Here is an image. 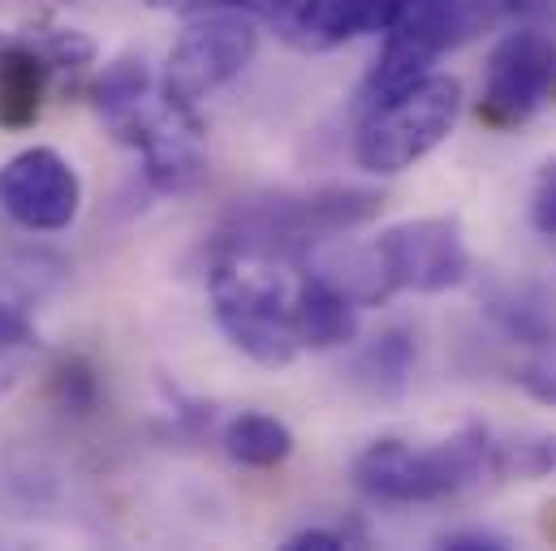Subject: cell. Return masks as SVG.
<instances>
[{"label": "cell", "instance_id": "7a4b0ae2", "mask_svg": "<svg viewBox=\"0 0 556 551\" xmlns=\"http://www.w3.org/2000/svg\"><path fill=\"white\" fill-rule=\"evenodd\" d=\"M350 474L354 487L376 504L448 500L492 474V431L470 422L431 448H410L406 439H376L354 457Z\"/></svg>", "mask_w": 556, "mask_h": 551}, {"label": "cell", "instance_id": "4fadbf2b", "mask_svg": "<svg viewBox=\"0 0 556 551\" xmlns=\"http://www.w3.org/2000/svg\"><path fill=\"white\" fill-rule=\"evenodd\" d=\"M418 362V341L410 328H389L371 336V345L354 358V384L380 401H393L406 393Z\"/></svg>", "mask_w": 556, "mask_h": 551}, {"label": "cell", "instance_id": "ac0fdd59", "mask_svg": "<svg viewBox=\"0 0 556 551\" xmlns=\"http://www.w3.org/2000/svg\"><path fill=\"white\" fill-rule=\"evenodd\" d=\"M514 380L527 397L556 406V323L531 345H522V362L514 367Z\"/></svg>", "mask_w": 556, "mask_h": 551}, {"label": "cell", "instance_id": "5b68a950", "mask_svg": "<svg viewBox=\"0 0 556 551\" xmlns=\"http://www.w3.org/2000/svg\"><path fill=\"white\" fill-rule=\"evenodd\" d=\"M109 130L135 146L142 155V172L151 190L160 194H190L207 177V142L203 121L194 104L173 100V95H142L117 117H109Z\"/></svg>", "mask_w": 556, "mask_h": 551}, {"label": "cell", "instance_id": "d6986e66", "mask_svg": "<svg viewBox=\"0 0 556 551\" xmlns=\"http://www.w3.org/2000/svg\"><path fill=\"white\" fill-rule=\"evenodd\" d=\"M52 401L70 413L91 410V406L100 401V384H96L91 362H83V358L61 362V367H56V375H52Z\"/></svg>", "mask_w": 556, "mask_h": 551}, {"label": "cell", "instance_id": "30bf717a", "mask_svg": "<svg viewBox=\"0 0 556 551\" xmlns=\"http://www.w3.org/2000/svg\"><path fill=\"white\" fill-rule=\"evenodd\" d=\"M410 0H302L285 22V39L302 52H332L363 35H384L397 26Z\"/></svg>", "mask_w": 556, "mask_h": 551}, {"label": "cell", "instance_id": "7c38bea8", "mask_svg": "<svg viewBox=\"0 0 556 551\" xmlns=\"http://www.w3.org/2000/svg\"><path fill=\"white\" fill-rule=\"evenodd\" d=\"M293 328H298L302 349H337V345L354 341V332H358L354 297L332 276H298Z\"/></svg>", "mask_w": 556, "mask_h": 551}, {"label": "cell", "instance_id": "9a60e30c", "mask_svg": "<svg viewBox=\"0 0 556 551\" xmlns=\"http://www.w3.org/2000/svg\"><path fill=\"white\" fill-rule=\"evenodd\" d=\"M492 474L518 483L556 474V435L553 431H518L505 439L492 435Z\"/></svg>", "mask_w": 556, "mask_h": 551}, {"label": "cell", "instance_id": "cb8c5ba5", "mask_svg": "<svg viewBox=\"0 0 556 551\" xmlns=\"http://www.w3.org/2000/svg\"><path fill=\"white\" fill-rule=\"evenodd\" d=\"M444 551H509V539L496 530H453L440 539Z\"/></svg>", "mask_w": 556, "mask_h": 551}, {"label": "cell", "instance_id": "484cf974", "mask_svg": "<svg viewBox=\"0 0 556 551\" xmlns=\"http://www.w3.org/2000/svg\"><path fill=\"white\" fill-rule=\"evenodd\" d=\"M151 9H173V4H181V0H147Z\"/></svg>", "mask_w": 556, "mask_h": 551}, {"label": "cell", "instance_id": "3957f363", "mask_svg": "<svg viewBox=\"0 0 556 551\" xmlns=\"http://www.w3.org/2000/svg\"><path fill=\"white\" fill-rule=\"evenodd\" d=\"M380 212V194L371 190H315V194H273L238 207L225 246L264 251L280 259H298L315 242H328L345 229L367 225Z\"/></svg>", "mask_w": 556, "mask_h": 551}, {"label": "cell", "instance_id": "2e32d148", "mask_svg": "<svg viewBox=\"0 0 556 551\" xmlns=\"http://www.w3.org/2000/svg\"><path fill=\"white\" fill-rule=\"evenodd\" d=\"M151 91V69L142 56H117L113 65H104L100 82L91 87V100L100 108V117H117L122 108H130L135 100H142Z\"/></svg>", "mask_w": 556, "mask_h": 551}, {"label": "cell", "instance_id": "ffe728a7", "mask_svg": "<svg viewBox=\"0 0 556 551\" xmlns=\"http://www.w3.org/2000/svg\"><path fill=\"white\" fill-rule=\"evenodd\" d=\"M479 26L496 22V17H518V22H540L556 9V0H457Z\"/></svg>", "mask_w": 556, "mask_h": 551}, {"label": "cell", "instance_id": "8992f818", "mask_svg": "<svg viewBox=\"0 0 556 551\" xmlns=\"http://www.w3.org/2000/svg\"><path fill=\"white\" fill-rule=\"evenodd\" d=\"M470 272V251L453 216H422L384 229L371 246L367 302L389 293H444Z\"/></svg>", "mask_w": 556, "mask_h": 551}, {"label": "cell", "instance_id": "6da1fadb", "mask_svg": "<svg viewBox=\"0 0 556 551\" xmlns=\"http://www.w3.org/2000/svg\"><path fill=\"white\" fill-rule=\"evenodd\" d=\"M298 276L285 268L280 255L225 246L212 264V310L220 332L260 367H289L298 358L293 328Z\"/></svg>", "mask_w": 556, "mask_h": 551}, {"label": "cell", "instance_id": "ba28073f", "mask_svg": "<svg viewBox=\"0 0 556 551\" xmlns=\"http://www.w3.org/2000/svg\"><path fill=\"white\" fill-rule=\"evenodd\" d=\"M556 104V39L544 30H514L488 56V78L479 95V121L509 130Z\"/></svg>", "mask_w": 556, "mask_h": 551}, {"label": "cell", "instance_id": "44dd1931", "mask_svg": "<svg viewBox=\"0 0 556 551\" xmlns=\"http://www.w3.org/2000/svg\"><path fill=\"white\" fill-rule=\"evenodd\" d=\"M39 43L48 48V56L56 61V69H83L96 56V43L78 30H43Z\"/></svg>", "mask_w": 556, "mask_h": 551}, {"label": "cell", "instance_id": "7402d4cb", "mask_svg": "<svg viewBox=\"0 0 556 551\" xmlns=\"http://www.w3.org/2000/svg\"><path fill=\"white\" fill-rule=\"evenodd\" d=\"M531 225L544 233V238H556V159H548L535 177V194H531Z\"/></svg>", "mask_w": 556, "mask_h": 551}, {"label": "cell", "instance_id": "52a82bcc", "mask_svg": "<svg viewBox=\"0 0 556 551\" xmlns=\"http://www.w3.org/2000/svg\"><path fill=\"white\" fill-rule=\"evenodd\" d=\"M255 48H260L255 17L233 13V9H203V17H194L173 43L160 91L173 100L199 104L216 87L233 82L251 65Z\"/></svg>", "mask_w": 556, "mask_h": 551}, {"label": "cell", "instance_id": "d4e9b609", "mask_svg": "<svg viewBox=\"0 0 556 551\" xmlns=\"http://www.w3.org/2000/svg\"><path fill=\"white\" fill-rule=\"evenodd\" d=\"M285 548L289 551H341V548H350V535L315 526V530H298V535H289Z\"/></svg>", "mask_w": 556, "mask_h": 551}, {"label": "cell", "instance_id": "603a6c76", "mask_svg": "<svg viewBox=\"0 0 556 551\" xmlns=\"http://www.w3.org/2000/svg\"><path fill=\"white\" fill-rule=\"evenodd\" d=\"M194 4H199V9H233V13L268 17V22L285 26V22L298 13V4H302V0H194Z\"/></svg>", "mask_w": 556, "mask_h": 551}, {"label": "cell", "instance_id": "277c9868", "mask_svg": "<svg viewBox=\"0 0 556 551\" xmlns=\"http://www.w3.org/2000/svg\"><path fill=\"white\" fill-rule=\"evenodd\" d=\"M462 113V87L448 74H427L402 95L363 108L354 155L367 172H402L453 134Z\"/></svg>", "mask_w": 556, "mask_h": 551}, {"label": "cell", "instance_id": "8fae6325", "mask_svg": "<svg viewBox=\"0 0 556 551\" xmlns=\"http://www.w3.org/2000/svg\"><path fill=\"white\" fill-rule=\"evenodd\" d=\"M56 61L39 35L0 30V130H30L43 113Z\"/></svg>", "mask_w": 556, "mask_h": 551}, {"label": "cell", "instance_id": "e0dca14e", "mask_svg": "<svg viewBox=\"0 0 556 551\" xmlns=\"http://www.w3.org/2000/svg\"><path fill=\"white\" fill-rule=\"evenodd\" d=\"M39 354V332L35 323L13 310V306H0V397L26 375V367L35 362Z\"/></svg>", "mask_w": 556, "mask_h": 551}, {"label": "cell", "instance_id": "5bb4252c", "mask_svg": "<svg viewBox=\"0 0 556 551\" xmlns=\"http://www.w3.org/2000/svg\"><path fill=\"white\" fill-rule=\"evenodd\" d=\"M220 439L225 452L247 470H273L293 452V431L273 413H238Z\"/></svg>", "mask_w": 556, "mask_h": 551}, {"label": "cell", "instance_id": "9c48e42d", "mask_svg": "<svg viewBox=\"0 0 556 551\" xmlns=\"http://www.w3.org/2000/svg\"><path fill=\"white\" fill-rule=\"evenodd\" d=\"M83 185L74 164L52 146H30L0 164V212L30 233H61L74 225Z\"/></svg>", "mask_w": 556, "mask_h": 551}]
</instances>
